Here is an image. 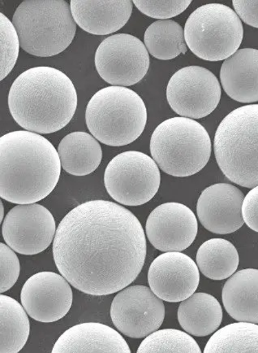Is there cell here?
Returning a JSON list of instances; mask_svg holds the SVG:
<instances>
[{"label":"cell","instance_id":"6da1fadb","mask_svg":"<svg viewBox=\"0 0 258 353\" xmlns=\"http://www.w3.org/2000/svg\"><path fill=\"white\" fill-rule=\"evenodd\" d=\"M53 256L72 287L89 295H111L129 286L141 273L146 234L125 207L88 201L63 217L54 239Z\"/></svg>","mask_w":258,"mask_h":353},{"label":"cell","instance_id":"7a4b0ae2","mask_svg":"<svg viewBox=\"0 0 258 353\" xmlns=\"http://www.w3.org/2000/svg\"><path fill=\"white\" fill-rule=\"evenodd\" d=\"M58 151L46 138L26 130L0 139V196L17 205L47 197L60 179Z\"/></svg>","mask_w":258,"mask_h":353},{"label":"cell","instance_id":"3957f363","mask_svg":"<svg viewBox=\"0 0 258 353\" xmlns=\"http://www.w3.org/2000/svg\"><path fill=\"white\" fill-rule=\"evenodd\" d=\"M13 119L27 131L52 134L65 128L78 108V93L65 72L48 66L22 72L8 94Z\"/></svg>","mask_w":258,"mask_h":353},{"label":"cell","instance_id":"277c9868","mask_svg":"<svg viewBox=\"0 0 258 353\" xmlns=\"http://www.w3.org/2000/svg\"><path fill=\"white\" fill-rule=\"evenodd\" d=\"M215 154L227 178L243 188L258 185V105L237 108L216 130Z\"/></svg>","mask_w":258,"mask_h":353},{"label":"cell","instance_id":"5b68a950","mask_svg":"<svg viewBox=\"0 0 258 353\" xmlns=\"http://www.w3.org/2000/svg\"><path fill=\"white\" fill-rule=\"evenodd\" d=\"M85 121L98 141L108 146H125L141 137L147 125V110L133 90L113 85L98 90L90 99Z\"/></svg>","mask_w":258,"mask_h":353},{"label":"cell","instance_id":"8992f818","mask_svg":"<svg viewBox=\"0 0 258 353\" xmlns=\"http://www.w3.org/2000/svg\"><path fill=\"white\" fill-rule=\"evenodd\" d=\"M21 47L35 57H51L65 51L75 37L76 23L69 3L23 1L13 16Z\"/></svg>","mask_w":258,"mask_h":353},{"label":"cell","instance_id":"52a82bcc","mask_svg":"<svg viewBox=\"0 0 258 353\" xmlns=\"http://www.w3.org/2000/svg\"><path fill=\"white\" fill-rule=\"evenodd\" d=\"M211 140L197 121L173 117L153 131L151 152L153 161L166 174L185 178L201 171L210 160Z\"/></svg>","mask_w":258,"mask_h":353},{"label":"cell","instance_id":"ba28073f","mask_svg":"<svg viewBox=\"0 0 258 353\" xmlns=\"http://www.w3.org/2000/svg\"><path fill=\"white\" fill-rule=\"evenodd\" d=\"M243 37V25L237 12L221 3L198 8L185 23L188 48L208 61L227 60L238 51Z\"/></svg>","mask_w":258,"mask_h":353},{"label":"cell","instance_id":"9c48e42d","mask_svg":"<svg viewBox=\"0 0 258 353\" xmlns=\"http://www.w3.org/2000/svg\"><path fill=\"white\" fill-rule=\"evenodd\" d=\"M160 171L147 154L129 151L110 161L104 183L111 198L127 206H139L155 197L160 187Z\"/></svg>","mask_w":258,"mask_h":353},{"label":"cell","instance_id":"30bf717a","mask_svg":"<svg viewBox=\"0 0 258 353\" xmlns=\"http://www.w3.org/2000/svg\"><path fill=\"white\" fill-rule=\"evenodd\" d=\"M95 66L107 83L129 87L147 74L149 52L142 41L133 35H111L99 45L95 53Z\"/></svg>","mask_w":258,"mask_h":353},{"label":"cell","instance_id":"8fae6325","mask_svg":"<svg viewBox=\"0 0 258 353\" xmlns=\"http://www.w3.org/2000/svg\"><path fill=\"white\" fill-rule=\"evenodd\" d=\"M172 110L187 119H200L214 112L221 99L218 79L200 66H188L175 72L166 88Z\"/></svg>","mask_w":258,"mask_h":353},{"label":"cell","instance_id":"7c38bea8","mask_svg":"<svg viewBox=\"0 0 258 353\" xmlns=\"http://www.w3.org/2000/svg\"><path fill=\"white\" fill-rule=\"evenodd\" d=\"M110 314L113 324L125 336L142 339L160 329L165 318V307L151 288L135 285L117 294Z\"/></svg>","mask_w":258,"mask_h":353},{"label":"cell","instance_id":"4fadbf2b","mask_svg":"<svg viewBox=\"0 0 258 353\" xmlns=\"http://www.w3.org/2000/svg\"><path fill=\"white\" fill-rule=\"evenodd\" d=\"M56 233L52 212L38 203L18 205L8 212L2 223L4 241L21 255L33 256L46 250Z\"/></svg>","mask_w":258,"mask_h":353},{"label":"cell","instance_id":"5bb4252c","mask_svg":"<svg viewBox=\"0 0 258 353\" xmlns=\"http://www.w3.org/2000/svg\"><path fill=\"white\" fill-rule=\"evenodd\" d=\"M72 291L63 275L40 272L27 280L21 290V305L32 319L40 323H54L69 313Z\"/></svg>","mask_w":258,"mask_h":353},{"label":"cell","instance_id":"9a60e30c","mask_svg":"<svg viewBox=\"0 0 258 353\" xmlns=\"http://www.w3.org/2000/svg\"><path fill=\"white\" fill-rule=\"evenodd\" d=\"M197 220L183 203L170 202L158 206L149 214L146 232L149 241L158 250L182 252L195 241Z\"/></svg>","mask_w":258,"mask_h":353},{"label":"cell","instance_id":"2e32d148","mask_svg":"<svg viewBox=\"0 0 258 353\" xmlns=\"http://www.w3.org/2000/svg\"><path fill=\"white\" fill-rule=\"evenodd\" d=\"M200 273L195 262L180 252H165L149 267V288L161 300L181 302L197 291Z\"/></svg>","mask_w":258,"mask_h":353},{"label":"cell","instance_id":"e0dca14e","mask_svg":"<svg viewBox=\"0 0 258 353\" xmlns=\"http://www.w3.org/2000/svg\"><path fill=\"white\" fill-rule=\"evenodd\" d=\"M241 190L227 183H218L204 190L198 199L199 221L207 230L228 234L237 232L244 224Z\"/></svg>","mask_w":258,"mask_h":353},{"label":"cell","instance_id":"ac0fdd59","mask_svg":"<svg viewBox=\"0 0 258 353\" xmlns=\"http://www.w3.org/2000/svg\"><path fill=\"white\" fill-rule=\"evenodd\" d=\"M52 352L130 353L131 350L116 330L102 323H86L67 330L58 339Z\"/></svg>","mask_w":258,"mask_h":353},{"label":"cell","instance_id":"d6986e66","mask_svg":"<svg viewBox=\"0 0 258 353\" xmlns=\"http://www.w3.org/2000/svg\"><path fill=\"white\" fill-rule=\"evenodd\" d=\"M132 1H76L70 8L76 23L95 35L116 32L127 24L133 12Z\"/></svg>","mask_w":258,"mask_h":353},{"label":"cell","instance_id":"ffe728a7","mask_svg":"<svg viewBox=\"0 0 258 353\" xmlns=\"http://www.w3.org/2000/svg\"><path fill=\"white\" fill-rule=\"evenodd\" d=\"M220 80L228 96L235 101H258V50H238L221 67Z\"/></svg>","mask_w":258,"mask_h":353},{"label":"cell","instance_id":"44dd1931","mask_svg":"<svg viewBox=\"0 0 258 353\" xmlns=\"http://www.w3.org/2000/svg\"><path fill=\"white\" fill-rule=\"evenodd\" d=\"M222 298L233 319L257 324L258 270H242L230 276L224 284Z\"/></svg>","mask_w":258,"mask_h":353},{"label":"cell","instance_id":"7402d4cb","mask_svg":"<svg viewBox=\"0 0 258 353\" xmlns=\"http://www.w3.org/2000/svg\"><path fill=\"white\" fill-rule=\"evenodd\" d=\"M63 169L74 176L92 174L100 165L103 152L93 135L78 131L66 135L58 147Z\"/></svg>","mask_w":258,"mask_h":353},{"label":"cell","instance_id":"603a6c76","mask_svg":"<svg viewBox=\"0 0 258 353\" xmlns=\"http://www.w3.org/2000/svg\"><path fill=\"white\" fill-rule=\"evenodd\" d=\"M179 323L185 332L197 337L214 333L223 320V310L217 299L209 294H193L178 309Z\"/></svg>","mask_w":258,"mask_h":353},{"label":"cell","instance_id":"cb8c5ba5","mask_svg":"<svg viewBox=\"0 0 258 353\" xmlns=\"http://www.w3.org/2000/svg\"><path fill=\"white\" fill-rule=\"evenodd\" d=\"M30 330L23 305L10 296H0V352H19L28 341Z\"/></svg>","mask_w":258,"mask_h":353},{"label":"cell","instance_id":"d4e9b609","mask_svg":"<svg viewBox=\"0 0 258 353\" xmlns=\"http://www.w3.org/2000/svg\"><path fill=\"white\" fill-rule=\"evenodd\" d=\"M201 272L212 280H224L235 274L239 254L233 244L224 239H211L203 243L197 254Z\"/></svg>","mask_w":258,"mask_h":353},{"label":"cell","instance_id":"484cf974","mask_svg":"<svg viewBox=\"0 0 258 353\" xmlns=\"http://www.w3.org/2000/svg\"><path fill=\"white\" fill-rule=\"evenodd\" d=\"M144 41L148 52L158 60H172L188 50L183 27L172 20L153 22L144 33Z\"/></svg>","mask_w":258,"mask_h":353},{"label":"cell","instance_id":"4316f807","mask_svg":"<svg viewBox=\"0 0 258 353\" xmlns=\"http://www.w3.org/2000/svg\"><path fill=\"white\" fill-rule=\"evenodd\" d=\"M204 352H258V325L239 321L226 325L213 334Z\"/></svg>","mask_w":258,"mask_h":353},{"label":"cell","instance_id":"83f0119b","mask_svg":"<svg viewBox=\"0 0 258 353\" xmlns=\"http://www.w3.org/2000/svg\"><path fill=\"white\" fill-rule=\"evenodd\" d=\"M143 352H196L202 350L192 336L181 330H156L144 339L138 350Z\"/></svg>","mask_w":258,"mask_h":353},{"label":"cell","instance_id":"f1b7e54d","mask_svg":"<svg viewBox=\"0 0 258 353\" xmlns=\"http://www.w3.org/2000/svg\"><path fill=\"white\" fill-rule=\"evenodd\" d=\"M0 43H1V64H0V80L3 81L14 68L20 51V39L14 25L8 18L0 13Z\"/></svg>","mask_w":258,"mask_h":353},{"label":"cell","instance_id":"f546056e","mask_svg":"<svg viewBox=\"0 0 258 353\" xmlns=\"http://www.w3.org/2000/svg\"><path fill=\"white\" fill-rule=\"evenodd\" d=\"M134 6L143 14L156 19L169 20L186 10L192 1H141L134 0Z\"/></svg>","mask_w":258,"mask_h":353},{"label":"cell","instance_id":"4dcf8cb0","mask_svg":"<svg viewBox=\"0 0 258 353\" xmlns=\"http://www.w3.org/2000/svg\"><path fill=\"white\" fill-rule=\"evenodd\" d=\"M14 250L1 243L0 244V292H6L17 281L20 275V261Z\"/></svg>","mask_w":258,"mask_h":353},{"label":"cell","instance_id":"1f68e13d","mask_svg":"<svg viewBox=\"0 0 258 353\" xmlns=\"http://www.w3.org/2000/svg\"><path fill=\"white\" fill-rule=\"evenodd\" d=\"M242 216L248 228L258 232V185L244 196Z\"/></svg>","mask_w":258,"mask_h":353},{"label":"cell","instance_id":"d6a6232c","mask_svg":"<svg viewBox=\"0 0 258 353\" xmlns=\"http://www.w3.org/2000/svg\"><path fill=\"white\" fill-rule=\"evenodd\" d=\"M235 12L241 17L244 23L258 28V1L233 2Z\"/></svg>","mask_w":258,"mask_h":353},{"label":"cell","instance_id":"836d02e7","mask_svg":"<svg viewBox=\"0 0 258 353\" xmlns=\"http://www.w3.org/2000/svg\"><path fill=\"white\" fill-rule=\"evenodd\" d=\"M0 206H1V216H0V221H1V223H3V217H4V208L3 205V202H0Z\"/></svg>","mask_w":258,"mask_h":353}]
</instances>
